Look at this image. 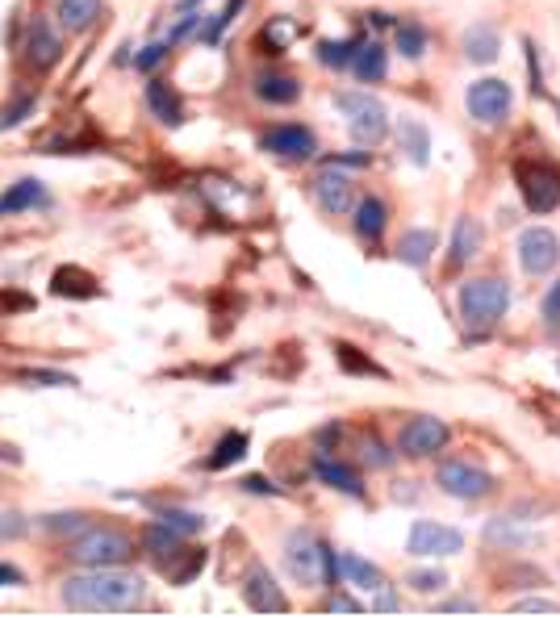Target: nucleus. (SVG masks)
I'll use <instances>...</instances> for the list:
<instances>
[{"mask_svg":"<svg viewBox=\"0 0 560 618\" xmlns=\"http://www.w3.org/2000/svg\"><path fill=\"white\" fill-rule=\"evenodd\" d=\"M34 205H46L42 180H17L9 184V193H0V218H13V213H26Z\"/></svg>","mask_w":560,"mask_h":618,"instance_id":"nucleus-19","label":"nucleus"},{"mask_svg":"<svg viewBox=\"0 0 560 618\" xmlns=\"http://www.w3.org/2000/svg\"><path fill=\"white\" fill-rule=\"evenodd\" d=\"M406 585L414 593H439V589H448V573L443 568H418V573L406 577Z\"/></svg>","mask_w":560,"mask_h":618,"instance_id":"nucleus-35","label":"nucleus"},{"mask_svg":"<svg viewBox=\"0 0 560 618\" xmlns=\"http://www.w3.org/2000/svg\"><path fill=\"white\" fill-rule=\"evenodd\" d=\"M364 451H368V460L377 464V468H389V464H393V456H389V451H385L377 439H368V443H364Z\"/></svg>","mask_w":560,"mask_h":618,"instance_id":"nucleus-43","label":"nucleus"},{"mask_svg":"<svg viewBox=\"0 0 560 618\" xmlns=\"http://www.w3.org/2000/svg\"><path fill=\"white\" fill-rule=\"evenodd\" d=\"M439 489L448 497H460V502H477V497H485L489 489H494V477H489L485 468L469 464V460H443L439 472H435Z\"/></svg>","mask_w":560,"mask_h":618,"instance_id":"nucleus-6","label":"nucleus"},{"mask_svg":"<svg viewBox=\"0 0 560 618\" xmlns=\"http://www.w3.org/2000/svg\"><path fill=\"white\" fill-rule=\"evenodd\" d=\"M356 46H360L356 38H347V42H322V46H318V59H322L326 67H335V71H339V67H352Z\"/></svg>","mask_w":560,"mask_h":618,"instance_id":"nucleus-33","label":"nucleus"},{"mask_svg":"<svg viewBox=\"0 0 560 618\" xmlns=\"http://www.w3.org/2000/svg\"><path fill=\"white\" fill-rule=\"evenodd\" d=\"M510 309V284L498 280V276H481V280H469L460 289V322L473 330V335H485V330H494Z\"/></svg>","mask_w":560,"mask_h":618,"instance_id":"nucleus-3","label":"nucleus"},{"mask_svg":"<svg viewBox=\"0 0 560 618\" xmlns=\"http://www.w3.org/2000/svg\"><path fill=\"white\" fill-rule=\"evenodd\" d=\"M398 46H402L406 59H423V51H427V30L418 26V21H402V26H398Z\"/></svg>","mask_w":560,"mask_h":618,"instance_id":"nucleus-32","label":"nucleus"},{"mask_svg":"<svg viewBox=\"0 0 560 618\" xmlns=\"http://www.w3.org/2000/svg\"><path fill=\"white\" fill-rule=\"evenodd\" d=\"M247 456V435L243 431H230L218 447H214V456L205 460V468H214V472H222V468H230L235 460H243Z\"/></svg>","mask_w":560,"mask_h":618,"instance_id":"nucleus-31","label":"nucleus"},{"mask_svg":"<svg viewBox=\"0 0 560 618\" xmlns=\"http://www.w3.org/2000/svg\"><path fill=\"white\" fill-rule=\"evenodd\" d=\"M59 55H63L59 30H55L46 17H34V21H30V34H26V59H30L38 71H51V67L59 63Z\"/></svg>","mask_w":560,"mask_h":618,"instance_id":"nucleus-14","label":"nucleus"},{"mask_svg":"<svg viewBox=\"0 0 560 618\" xmlns=\"http://www.w3.org/2000/svg\"><path fill=\"white\" fill-rule=\"evenodd\" d=\"M26 113H34V97H21V101H13L5 113H0V130L21 126V122H26Z\"/></svg>","mask_w":560,"mask_h":618,"instance_id":"nucleus-38","label":"nucleus"},{"mask_svg":"<svg viewBox=\"0 0 560 618\" xmlns=\"http://www.w3.org/2000/svg\"><path fill=\"white\" fill-rule=\"evenodd\" d=\"M339 568H343V573L352 577L360 589H368V593H377L381 585H389L381 568L372 564V560H364V556H356V552H343V556H339Z\"/></svg>","mask_w":560,"mask_h":618,"instance_id":"nucleus-28","label":"nucleus"},{"mask_svg":"<svg viewBox=\"0 0 560 618\" xmlns=\"http://www.w3.org/2000/svg\"><path fill=\"white\" fill-rule=\"evenodd\" d=\"M260 38H264V46H268L272 55H280V51H289V46L301 38V26H297L293 17H272Z\"/></svg>","mask_w":560,"mask_h":618,"instance_id":"nucleus-30","label":"nucleus"},{"mask_svg":"<svg viewBox=\"0 0 560 618\" xmlns=\"http://www.w3.org/2000/svg\"><path fill=\"white\" fill-rule=\"evenodd\" d=\"M510 109H515V92H510L506 80H477V84L469 88V113L477 117L481 126L506 122Z\"/></svg>","mask_w":560,"mask_h":618,"instance_id":"nucleus-9","label":"nucleus"},{"mask_svg":"<svg viewBox=\"0 0 560 618\" xmlns=\"http://www.w3.org/2000/svg\"><path fill=\"white\" fill-rule=\"evenodd\" d=\"M264 151L276 155V159H289V163H301V159H310L318 151V142L306 126H272L264 138Z\"/></svg>","mask_w":560,"mask_h":618,"instance_id":"nucleus-12","label":"nucleus"},{"mask_svg":"<svg viewBox=\"0 0 560 618\" xmlns=\"http://www.w3.org/2000/svg\"><path fill=\"white\" fill-rule=\"evenodd\" d=\"M59 598L67 610H134L143 606L147 585L138 573H122V564H113V568H88L80 577H67Z\"/></svg>","mask_w":560,"mask_h":618,"instance_id":"nucleus-1","label":"nucleus"},{"mask_svg":"<svg viewBox=\"0 0 560 618\" xmlns=\"http://www.w3.org/2000/svg\"><path fill=\"white\" fill-rule=\"evenodd\" d=\"M519 264L527 276H548L560 264V239L548 226H527L519 234Z\"/></svg>","mask_w":560,"mask_h":618,"instance_id":"nucleus-8","label":"nucleus"},{"mask_svg":"<svg viewBox=\"0 0 560 618\" xmlns=\"http://www.w3.org/2000/svg\"><path fill=\"white\" fill-rule=\"evenodd\" d=\"M314 472H318L322 485H331V489H339L347 497H364V481H360L356 468L335 464V460H326V456H314Z\"/></svg>","mask_w":560,"mask_h":618,"instance_id":"nucleus-18","label":"nucleus"},{"mask_svg":"<svg viewBox=\"0 0 560 618\" xmlns=\"http://www.w3.org/2000/svg\"><path fill=\"white\" fill-rule=\"evenodd\" d=\"M147 105H151V113L159 117L163 126H180L184 122V109H180V97L168 88V84H147Z\"/></svg>","mask_w":560,"mask_h":618,"instance_id":"nucleus-27","label":"nucleus"},{"mask_svg":"<svg viewBox=\"0 0 560 618\" xmlns=\"http://www.w3.org/2000/svg\"><path fill=\"white\" fill-rule=\"evenodd\" d=\"M502 51V34L494 26H469V34H464V55H469V63H494Z\"/></svg>","mask_w":560,"mask_h":618,"instance_id":"nucleus-23","label":"nucleus"},{"mask_svg":"<svg viewBox=\"0 0 560 618\" xmlns=\"http://www.w3.org/2000/svg\"><path fill=\"white\" fill-rule=\"evenodd\" d=\"M485 543L489 548H531L535 543V531H527V527H519V518H494L485 527Z\"/></svg>","mask_w":560,"mask_h":618,"instance_id":"nucleus-20","label":"nucleus"},{"mask_svg":"<svg viewBox=\"0 0 560 618\" xmlns=\"http://www.w3.org/2000/svg\"><path fill=\"white\" fill-rule=\"evenodd\" d=\"M17 535H26V522L17 514H0V539H17Z\"/></svg>","mask_w":560,"mask_h":618,"instance_id":"nucleus-42","label":"nucleus"},{"mask_svg":"<svg viewBox=\"0 0 560 618\" xmlns=\"http://www.w3.org/2000/svg\"><path fill=\"white\" fill-rule=\"evenodd\" d=\"M285 568H289V577L297 585H306V589H326V585H335V577H339L335 552L326 548L318 535H310V531H293L285 539Z\"/></svg>","mask_w":560,"mask_h":618,"instance_id":"nucleus-2","label":"nucleus"},{"mask_svg":"<svg viewBox=\"0 0 560 618\" xmlns=\"http://www.w3.org/2000/svg\"><path fill=\"white\" fill-rule=\"evenodd\" d=\"M435 247H439L435 230H406L402 243H398V259L410 264V268H427V259L435 255Z\"/></svg>","mask_w":560,"mask_h":618,"instance_id":"nucleus-21","label":"nucleus"},{"mask_svg":"<svg viewBox=\"0 0 560 618\" xmlns=\"http://www.w3.org/2000/svg\"><path fill=\"white\" fill-rule=\"evenodd\" d=\"M540 314H544V322H548L552 330H560V280H556L552 289L544 293V305H540Z\"/></svg>","mask_w":560,"mask_h":618,"instance_id":"nucleus-40","label":"nucleus"},{"mask_svg":"<svg viewBox=\"0 0 560 618\" xmlns=\"http://www.w3.org/2000/svg\"><path fill=\"white\" fill-rule=\"evenodd\" d=\"M243 598L251 610H289V598L276 589L272 573L264 564H251L247 568V577H243Z\"/></svg>","mask_w":560,"mask_h":618,"instance_id":"nucleus-15","label":"nucleus"},{"mask_svg":"<svg viewBox=\"0 0 560 618\" xmlns=\"http://www.w3.org/2000/svg\"><path fill=\"white\" fill-rule=\"evenodd\" d=\"M515 610H540V614H556V610H560V602H548V598H523V602H515Z\"/></svg>","mask_w":560,"mask_h":618,"instance_id":"nucleus-44","label":"nucleus"},{"mask_svg":"<svg viewBox=\"0 0 560 618\" xmlns=\"http://www.w3.org/2000/svg\"><path fill=\"white\" fill-rule=\"evenodd\" d=\"M159 522H163V527H172L176 535H197V531H205V518L193 514V510H163Z\"/></svg>","mask_w":560,"mask_h":618,"instance_id":"nucleus-34","label":"nucleus"},{"mask_svg":"<svg viewBox=\"0 0 560 618\" xmlns=\"http://www.w3.org/2000/svg\"><path fill=\"white\" fill-rule=\"evenodd\" d=\"M443 443H448V422L443 418H431V414H418L402 426V456H414V460H423V456H435V451H443Z\"/></svg>","mask_w":560,"mask_h":618,"instance_id":"nucleus-11","label":"nucleus"},{"mask_svg":"<svg viewBox=\"0 0 560 618\" xmlns=\"http://www.w3.org/2000/svg\"><path fill=\"white\" fill-rule=\"evenodd\" d=\"M339 360L352 368V372H372V364H364V360H356V347H339Z\"/></svg>","mask_w":560,"mask_h":618,"instance_id":"nucleus-45","label":"nucleus"},{"mask_svg":"<svg viewBox=\"0 0 560 618\" xmlns=\"http://www.w3.org/2000/svg\"><path fill=\"white\" fill-rule=\"evenodd\" d=\"M481 247H485V226H481L477 218H460V222H456V234H452L448 264H452V268L473 264V259L481 255Z\"/></svg>","mask_w":560,"mask_h":618,"instance_id":"nucleus-16","label":"nucleus"},{"mask_svg":"<svg viewBox=\"0 0 560 618\" xmlns=\"http://www.w3.org/2000/svg\"><path fill=\"white\" fill-rule=\"evenodd\" d=\"M439 610H477V602L473 598H456V602H443Z\"/></svg>","mask_w":560,"mask_h":618,"instance_id":"nucleus-49","label":"nucleus"},{"mask_svg":"<svg viewBox=\"0 0 560 618\" xmlns=\"http://www.w3.org/2000/svg\"><path fill=\"white\" fill-rule=\"evenodd\" d=\"M180 539H184V535H176L172 527L155 522V527H147V535H143V548L151 552V560H155L159 568H168V564L180 556Z\"/></svg>","mask_w":560,"mask_h":618,"instance_id":"nucleus-24","label":"nucleus"},{"mask_svg":"<svg viewBox=\"0 0 560 618\" xmlns=\"http://www.w3.org/2000/svg\"><path fill=\"white\" fill-rule=\"evenodd\" d=\"M335 109L347 117V130L360 147H377V142L389 134V113L377 97H368V92H339L335 97Z\"/></svg>","mask_w":560,"mask_h":618,"instance_id":"nucleus-5","label":"nucleus"},{"mask_svg":"<svg viewBox=\"0 0 560 618\" xmlns=\"http://www.w3.org/2000/svg\"><path fill=\"white\" fill-rule=\"evenodd\" d=\"M205 564V552H189V560H184L180 568H168V577L176 581V585H189V577L197 573V568Z\"/></svg>","mask_w":560,"mask_h":618,"instance_id":"nucleus-41","label":"nucleus"},{"mask_svg":"<svg viewBox=\"0 0 560 618\" xmlns=\"http://www.w3.org/2000/svg\"><path fill=\"white\" fill-rule=\"evenodd\" d=\"M385 222H389V209H385V201H377V197H364V201L356 205V234H360V239L377 243L381 234H385Z\"/></svg>","mask_w":560,"mask_h":618,"instance_id":"nucleus-26","label":"nucleus"},{"mask_svg":"<svg viewBox=\"0 0 560 618\" xmlns=\"http://www.w3.org/2000/svg\"><path fill=\"white\" fill-rule=\"evenodd\" d=\"M55 17H59V26L67 34H84L97 26V17H101V0H59L55 5Z\"/></svg>","mask_w":560,"mask_h":618,"instance_id":"nucleus-17","label":"nucleus"},{"mask_svg":"<svg viewBox=\"0 0 560 618\" xmlns=\"http://www.w3.org/2000/svg\"><path fill=\"white\" fill-rule=\"evenodd\" d=\"M410 556H423V560H443V556H456L464 552V535L456 527H443V522H431V518H418L410 527V539H406Z\"/></svg>","mask_w":560,"mask_h":618,"instance_id":"nucleus-7","label":"nucleus"},{"mask_svg":"<svg viewBox=\"0 0 560 618\" xmlns=\"http://www.w3.org/2000/svg\"><path fill=\"white\" fill-rule=\"evenodd\" d=\"M398 142H402V151L410 155V163H418V168H427V151H431V134H427V126L423 122H410V117H406V122L398 126Z\"/></svg>","mask_w":560,"mask_h":618,"instance_id":"nucleus-29","label":"nucleus"},{"mask_svg":"<svg viewBox=\"0 0 560 618\" xmlns=\"http://www.w3.org/2000/svg\"><path fill=\"white\" fill-rule=\"evenodd\" d=\"M314 201L322 205V213H347V209H356V188H352V180H347L339 168H331L326 163V172H318L314 176Z\"/></svg>","mask_w":560,"mask_h":618,"instance_id":"nucleus-13","label":"nucleus"},{"mask_svg":"<svg viewBox=\"0 0 560 618\" xmlns=\"http://www.w3.org/2000/svg\"><path fill=\"white\" fill-rule=\"evenodd\" d=\"M243 489H251V493H268V497H276V493H280V489H276L272 481H264V477H247V481H243Z\"/></svg>","mask_w":560,"mask_h":618,"instance_id":"nucleus-47","label":"nucleus"},{"mask_svg":"<svg viewBox=\"0 0 560 618\" xmlns=\"http://www.w3.org/2000/svg\"><path fill=\"white\" fill-rule=\"evenodd\" d=\"M519 184H523V201L535 213H552L560 205V172L552 163H523Z\"/></svg>","mask_w":560,"mask_h":618,"instance_id":"nucleus-10","label":"nucleus"},{"mask_svg":"<svg viewBox=\"0 0 560 618\" xmlns=\"http://www.w3.org/2000/svg\"><path fill=\"white\" fill-rule=\"evenodd\" d=\"M42 527H46V531H67V535H72V531H84L88 522H84V514H51V518H42Z\"/></svg>","mask_w":560,"mask_h":618,"instance_id":"nucleus-39","label":"nucleus"},{"mask_svg":"<svg viewBox=\"0 0 560 618\" xmlns=\"http://www.w3.org/2000/svg\"><path fill=\"white\" fill-rule=\"evenodd\" d=\"M168 51H172V42H151V46H143V55L134 59V67L138 71H155L163 59H168Z\"/></svg>","mask_w":560,"mask_h":618,"instance_id":"nucleus-37","label":"nucleus"},{"mask_svg":"<svg viewBox=\"0 0 560 618\" xmlns=\"http://www.w3.org/2000/svg\"><path fill=\"white\" fill-rule=\"evenodd\" d=\"M21 380H26V385H51V389H67V385H76V376H67V372H46V368H30V372H21Z\"/></svg>","mask_w":560,"mask_h":618,"instance_id":"nucleus-36","label":"nucleus"},{"mask_svg":"<svg viewBox=\"0 0 560 618\" xmlns=\"http://www.w3.org/2000/svg\"><path fill=\"white\" fill-rule=\"evenodd\" d=\"M326 610H360V602H352V598H343V593H339V598L326 602Z\"/></svg>","mask_w":560,"mask_h":618,"instance_id":"nucleus-48","label":"nucleus"},{"mask_svg":"<svg viewBox=\"0 0 560 618\" xmlns=\"http://www.w3.org/2000/svg\"><path fill=\"white\" fill-rule=\"evenodd\" d=\"M352 67H356V76H360L364 84L385 80V71H389L385 46H381V42H360V46H356V55H352Z\"/></svg>","mask_w":560,"mask_h":618,"instance_id":"nucleus-25","label":"nucleus"},{"mask_svg":"<svg viewBox=\"0 0 560 618\" xmlns=\"http://www.w3.org/2000/svg\"><path fill=\"white\" fill-rule=\"evenodd\" d=\"M67 556L84 568H113V564H126L134 556V539L118 527H88L84 535L72 539Z\"/></svg>","mask_w":560,"mask_h":618,"instance_id":"nucleus-4","label":"nucleus"},{"mask_svg":"<svg viewBox=\"0 0 560 618\" xmlns=\"http://www.w3.org/2000/svg\"><path fill=\"white\" fill-rule=\"evenodd\" d=\"M255 97L268 101V105H293L301 97V84L285 71H268V76L255 80Z\"/></svg>","mask_w":560,"mask_h":618,"instance_id":"nucleus-22","label":"nucleus"},{"mask_svg":"<svg viewBox=\"0 0 560 618\" xmlns=\"http://www.w3.org/2000/svg\"><path fill=\"white\" fill-rule=\"evenodd\" d=\"M21 581H26V577H21L17 564H0V589H5V585H21Z\"/></svg>","mask_w":560,"mask_h":618,"instance_id":"nucleus-46","label":"nucleus"}]
</instances>
